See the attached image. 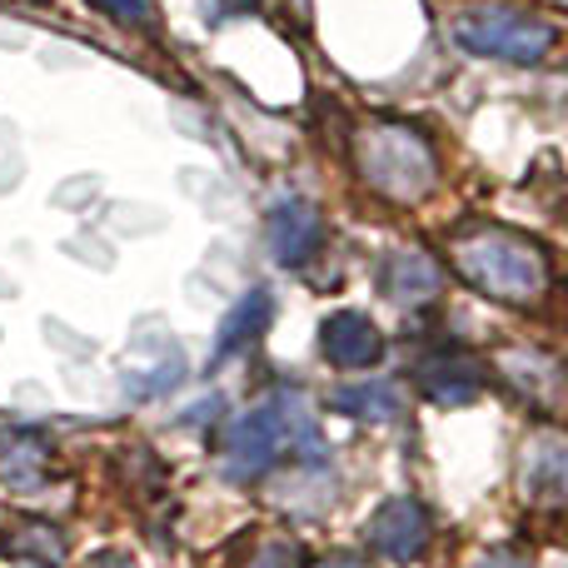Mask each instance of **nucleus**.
I'll return each mask as SVG.
<instances>
[{
    "mask_svg": "<svg viewBox=\"0 0 568 568\" xmlns=\"http://www.w3.org/2000/svg\"><path fill=\"white\" fill-rule=\"evenodd\" d=\"M284 449L300 454H320V434H314L310 414L300 409V399L275 394V399L245 409L220 439V469L235 484H255L284 459Z\"/></svg>",
    "mask_w": 568,
    "mask_h": 568,
    "instance_id": "obj_1",
    "label": "nucleus"
},
{
    "mask_svg": "<svg viewBox=\"0 0 568 568\" xmlns=\"http://www.w3.org/2000/svg\"><path fill=\"white\" fill-rule=\"evenodd\" d=\"M449 260L474 290L489 294V300H504V304H524V300H534V294H544V284H549V260H544V250L529 245L524 235H509V230H474V235H459Z\"/></svg>",
    "mask_w": 568,
    "mask_h": 568,
    "instance_id": "obj_2",
    "label": "nucleus"
},
{
    "mask_svg": "<svg viewBox=\"0 0 568 568\" xmlns=\"http://www.w3.org/2000/svg\"><path fill=\"white\" fill-rule=\"evenodd\" d=\"M459 50L479 60H509V65H539L559 45V26L519 6H469L449 20Z\"/></svg>",
    "mask_w": 568,
    "mask_h": 568,
    "instance_id": "obj_3",
    "label": "nucleus"
},
{
    "mask_svg": "<svg viewBox=\"0 0 568 568\" xmlns=\"http://www.w3.org/2000/svg\"><path fill=\"white\" fill-rule=\"evenodd\" d=\"M359 175L369 180L374 195L394 205H419L439 180L434 150L424 145L419 130L409 125H369L359 135Z\"/></svg>",
    "mask_w": 568,
    "mask_h": 568,
    "instance_id": "obj_4",
    "label": "nucleus"
},
{
    "mask_svg": "<svg viewBox=\"0 0 568 568\" xmlns=\"http://www.w3.org/2000/svg\"><path fill=\"white\" fill-rule=\"evenodd\" d=\"M364 539H369V549L384 554V559L409 564V559H419L424 544H429V514H424L419 499H389L364 524Z\"/></svg>",
    "mask_w": 568,
    "mask_h": 568,
    "instance_id": "obj_5",
    "label": "nucleus"
},
{
    "mask_svg": "<svg viewBox=\"0 0 568 568\" xmlns=\"http://www.w3.org/2000/svg\"><path fill=\"white\" fill-rule=\"evenodd\" d=\"M265 240H270V255H275L284 270H300V265H310L314 250L324 245V220L310 200H280L265 220Z\"/></svg>",
    "mask_w": 568,
    "mask_h": 568,
    "instance_id": "obj_6",
    "label": "nucleus"
},
{
    "mask_svg": "<svg viewBox=\"0 0 568 568\" xmlns=\"http://www.w3.org/2000/svg\"><path fill=\"white\" fill-rule=\"evenodd\" d=\"M320 344H324V359L339 364V369H369V364L384 359V334L369 314H354V310H339L324 320L320 329Z\"/></svg>",
    "mask_w": 568,
    "mask_h": 568,
    "instance_id": "obj_7",
    "label": "nucleus"
},
{
    "mask_svg": "<svg viewBox=\"0 0 568 568\" xmlns=\"http://www.w3.org/2000/svg\"><path fill=\"white\" fill-rule=\"evenodd\" d=\"M419 384L424 394H429L434 404H444V409H459V404L479 399L484 389V364L474 359V354H439V359H429L419 369Z\"/></svg>",
    "mask_w": 568,
    "mask_h": 568,
    "instance_id": "obj_8",
    "label": "nucleus"
},
{
    "mask_svg": "<svg viewBox=\"0 0 568 568\" xmlns=\"http://www.w3.org/2000/svg\"><path fill=\"white\" fill-rule=\"evenodd\" d=\"M45 464H50V449L40 434H30V429L0 434V484H10V489H36V484L45 479Z\"/></svg>",
    "mask_w": 568,
    "mask_h": 568,
    "instance_id": "obj_9",
    "label": "nucleus"
},
{
    "mask_svg": "<svg viewBox=\"0 0 568 568\" xmlns=\"http://www.w3.org/2000/svg\"><path fill=\"white\" fill-rule=\"evenodd\" d=\"M329 409L354 414L364 424H394L404 414V394L399 384H349V389H339L329 399Z\"/></svg>",
    "mask_w": 568,
    "mask_h": 568,
    "instance_id": "obj_10",
    "label": "nucleus"
},
{
    "mask_svg": "<svg viewBox=\"0 0 568 568\" xmlns=\"http://www.w3.org/2000/svg\"><path fill=\"white\" fill-rule=\"evenodd\" d=\"M270 310H275V304H270V294H265V290H250L245 300H240L235 310L225 314V324H220V339H215V364H220V359H230V354H235V349H245V344L255 339V334L270 324Z\"/></svg>",
    "mask_w": 568,
    "mask_h": 568,
    "instance_id": "obj_11",
    "label": "nucleus"
},
{
    "mask_svg": "<svg viewBox=\"0 0 568 568\" xmlns=\"http://www.w3.org/2000/svg\"><path fill=\"white\" fill-rule=\"evenodd\" d=\"M439 265H434L424 250H399V255L384 265V290L394 300H419V294H434L439 290Z\"/></svg>",
    "mask_w": 568,
    "mask_h": 568,
    "instance_id": "obj_12",
    "label": "nucleus"
},
{
    "mask_svg": "<svg viewBox=\"0 0 568 568\" xmlns=\"http://www.w3.org/2000/svg\"><path fill=\"white\" fill-rule=\"evenodd\" d=\"M564 444L559 439H534L529 444V454H524V484H529V494H539V499H549V504H559V494H564Z\"/></svg>",
    "mask_w": 568,
    "mask_h": 568,
    "instance_id": "obj_13",
    "label": "nucleus"
},
{
    "mask_svg": "<svg viewBox=\"0 0 568 568\" xmlns=\"http://www.w3.org/2000/svg\"><path fill=\"white\" fill-rule=\"evenodd\" d=\"M180 379H185V354H180V344L170 339L150 369H135V374L125 369V394H130V399H155V394L175 389Z\"/></svg>",
    "mask_w": 568,
    "mask_h": 568,
    "instance_id": "obj_14",
    "label": "nucleus"
},
{
    "mask_svg": "<svg viewBox=\"0 0 568 568\" xmlns=\"http://www.w3.org/2000/svg\"><path fill=\"white\" fill-rule=\"evenodd\" d=\"M100 16L120 20V26H150L155 20V0H90Z\"/></svg>",
    "mask_w": 568,
    "mask_h": 568,
    "instance_id": "obj_15",
    "label": "nucleus"
},
{
    "mask_svg": "<svg viewBox=\"0 0 568 568\" xmlns=\"http://www.w3.org/2000/svg\"><path fill=\"white\" fill-rule=\"evenodd\" d=\"M250 568H304V544L300 539H270L265 549L250 559Z\"/></svg>",
    "mask_w": 568,
    "mask_h": 568,
    "instance_id": "obj_16",
    "label": "nucleus"
},
{
    "mask_svg": "<svg viewBox=\"0 0 568 568\" xmlns=\"http://www.w3.org/2000/svg\"><path fill=\"white\" fill-rule=\"evenodd\" d=\"M70 185H75V190H60L55 205H80L85 195H95V180H70Z\"/></svg>",
    "mask_w": 568,
    "mask_h": 568,
    "instance_id": "obj_17",
    "label": "nucleus"
},
{
    "mask_svg": "<svg viewBox=\"0 0 568 568\" xmlns=\"http://www.w3.org/2000/svg\"><path fill=\"white\" fill-rule=\"evenodd\" d=\"M90 568H135V564H130V554H100Z\"/></svg>",
    "mask_w": 568,
    "mask_h": 568,
    "instance_id": "obj_18",
    "label": "nucleus"
},
{
    "mask_svg": "<svg viewBox=\"0 0 568 568\" xmlns=\"http://www.w3.org/2000/svg\"><path fill=\"white\" fill-rule=\"evenodd\" d=\"M479 568H529L524 559H509V554H499V559H484Z\"/></svg>",
    "mask_w": 568,
    "mask_h": 568,
    "instance_id": "obj_19",
    "label": "nucleus"
},
{
    "mask_svg": "<svg viewBox=\"0 0 568 568\" xmlns=\"http://www.w3.org/2000/svg\"><path fill=\"white\" fill-rule=\"evenodd\" d=\"M324 568H364L359 559H334V564H324Z\"/></svg>",
    "mask_w": 568,
    "mask_h": 568,
    "instance_id": "obj_20",
    "label": "nucleus"
}]
</instances>
